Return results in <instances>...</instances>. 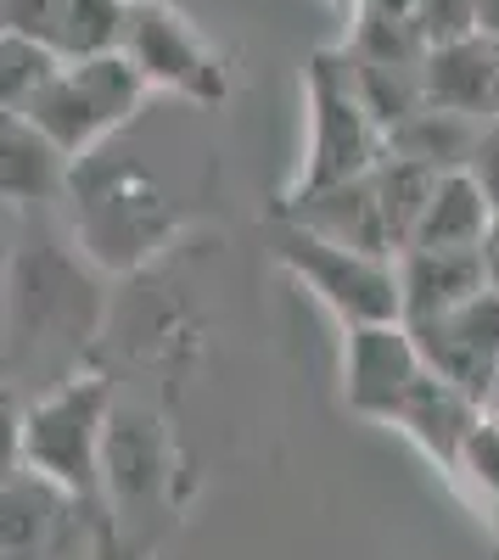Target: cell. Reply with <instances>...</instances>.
<instances>
[{
  "label": "cell",
  "mask_w": 499,
  "mask_h": 560,
  "mask_svg": "<svg viewBox=\"0 0 499 560\" xmlns=\"http://www.w3.org/2000/svg\"><path fill=\"white\" fill-rule=\"evenodd\" d=\"M303 113H309V140H303L298 174L287 179V208L303 202V197H321V191H337V185L365 179L387 152V140H382L365 96H359L348 51L309 57V68H303Z\"/></svg>",
  "instance_id": "1"
},
{
  "label": "cell",
  "mask_w": 499,
  "mask_h": 560,
  "mask_svg": "<svg viewBox=\"0 0 499 560\" xmlns=\"http://www.w3.org/2000/svg\"><path fill=\"white\" fill-rule=\"evenodd\" d=\"M113 420V387L102 376H68L28 404L23 420V471L62 488L73 504L102 488V438Z\"/></svg>",
  "instance_id": "2"
},
{
  "label": "cell",
  "mask_w": 499,
  "mask_h": 560,
  "mask_svg": "<svg viewBox=\"0 0 499 560\" xmlns=\"http://www.w3.org/2000/svg\"><path fill=\"white\" fill-rule=\"evenodd\" d=\"M147 79L135 73V62L124 51L113 57H84V62H62L51 79L39 84V96L23 107L57 147L73 158V168L102 147L107 135H118L135 113L147 107Z\"/></svg>",
  "instance_id": "3"
},
{
  "label": "cell",
  "mask_w": 499,
  "mask_h": 560,
  "mask_svg": "<svg viewBox=\"0 0 499 560\" xmlns=\"http://www.w3.org/2000/svg\"><path fill=\"white\" fill-rule=\"evenodd\" d=\"M276 258L303 292H314L343 319V331L348 325H393V319H404L398 258H376V253L326 242L303 224H287L276 236Z\"/></svg>",
  "instance_id": "4"
},
{
  "label": "cell",
  "mask_w": 499,
  "mask_h": 560,
  "mask_svg": "<svg viewBox=\"0 0 499 560\" xmlns=\"http://www.w3.org/2000/svg\"><path fill=\"white\" fill-rule=\"evenodd\" d=\"M124 57L147 79V90H163V96H179L192 107H219L231 96V68H224V57L169 0H129Z\"/></svg>",
  "instance_id": "5"
},
{
  "label": "cell",
  "mask_w": 499,
  "mask_h": 560,
  "mask_svg": "<svg viewBox=\"0 0 499 560\" xmlns=\"http://www.w3.org/2000/svg\"><path fill=\"white\" fill-rule=\"evenodd\" d=\"M169 230H174V213L158 185L141 168H124V174L113 168L107 179L84 185L73 242L102 269H141L169 242Z\"/></svg>",
  "instance_id": "6"
},
{
  "label": "cell",
  "mask_w": 499,
  "mask_h": 560,
  "mask_svg": "<svg viewBox=\"0 0 499 560\" xmlns=\"http://www.w3.org/2000/svg\"><path fill=\"white\" fill-rule=\"evenodd\" d=\"M7 308H12V337L18 342H57V348H73L96 331V287L79 275L73 258H62L57 247H34L12 264V292H7Z\"/></svg>",
  "instance_id": "7"
},
{
  "label": "cell",
  "mask_w": 499,
  "mask_h": 560,
  "mask_svg": "<svg viewBox=\"0 0 499 560\" xmlns=\"http://www.w3.org/2000/svg\"><path fill=\"white\" fill-rule=\"evenodd\" d=\"M427 376L410 325H348L343 331V404L365 420H398L404 398Z\"/></svg>",
  "instance_id": "8"
},
{
  "label": "cell",
  "mask_w": 499,
  "mask_h": 560,
  "mask_svg": "<svg viewBox=\"0 0 499 560\" xmlns=\"http://www.w3.org/2000/svg\"><path fill=\"white\" fill-rule=\"evenodd\" d=\"M410 337L421 348V364L438 382L488 404V387L499 376V292H477L461 308L410 325Z\"/></svg>",
  "instance_id": "9"
},
{
  "label": "cell",
  "mask_w": 499,
  "mask_h": 560,
  "mask_svg": "<svg viewBox=\"0 0 499 560\" xmlns=\"http://www.w3.org/2000/svg\"><path fill=\"white\" fill-rule=\"evenodd\" d=\"M421 102L438 113H455L466 124L499 118V45L472 34L455 45H438L421 57Z\"/></svg>",
  "instance_id": "10"
},
{
  "label": "cell",
  "mask_w": 499,
  "mask_h": 560,
  "mask_svg": "<svg viewBox=\"0 0 499 560\" xmlns=\"http://www.w3.org/2000/svg\"><path fill=\"white\" fill-rule=\"evenodd\" d=\"M102 488L113 493V504H147L169 488V438L147 409L113 404L102 438Z\"/></svg>",
  "instance_id": "11"
},
{
  "label": "cell",
  "mask_w": 499,
  "mask_h": 560,
  "mask_svg": "<svg viewBox=\"0 0 499 560\" xmlns=\"http://www.w3.org/2000/svg\"><path fill=\"white\" fill-rule=\"evenodd\" d=\"M73 191V158L28 113H0V202L39 208Z\"/></svg>",
  "instance_id": "12"
},
{
  "label": "cell",
  "mask_w": 499,
  "mask_h": 560,
  "mask_svg": "<svg viewBox=\"0 0 499 560\" xmlns=\"http://www.w3.org/2000/svg\"><path fill=\"white\" fill-rule=\"evenodd\" d=\"M483 415H488V409H483L472 393L438 382L432 370H427V376L416 382V393L404 398V409H398L393 427L410 438L427 459H438L443 471H455L461 454H466V438L477 432V420H483Z\"/></svg>",
  "instance_id": "13"
},
{
  "label": "cell",
  "mask_w": 499,
  "mask_h": 560,
  "mask_svg": "<svg viewBox=\"0 0 499 560\" xmlns=\"http://www.w3.org/2000/svg\"><path fill=\"white\" fill-rule=\"evenodd\" d=\"M488 292L483 253H427L410 247L398 253V298H404V325H421L432 314L461 308L466 298Z\"/></svg>",
  "instance_id": "14"
},
{
  "label": "cell",
  "mask_w": 499,
  "mask_h": 560,
  "mask_svg": "<svg viewBox=\"0 0 499 560\" xmlns=\"http://www.w3.org/2000/svg\"><path fill=\"white\" fill-rule=\"evenodd\" d=\"M488 224H494V208L483 197V185L466 168H449L432 185V197H427V208L416 219L410 247H427V253H477L483 236H488ZM410 247H404V253H410Z\"/></svg>",
  "instance_id": "15"
},
{
  "label": "cell",
  "mask_w": 499,
  "mask_h": 560,
  "mask_svg": "<svg viewBox=\"0 0 499 560\" xmlns=\"http://www.w3.org/2000/svg\"><path fill=\"white\" fill-rule=\"evenodd\" d=\"M68 493L45 477L23 471L0 482V560H45L68 522Z\"/></svg>",
  "instance_id": "16"
},
{
  "label": "cell",
  "mask_w": 499,
  "mask_h": 560,
  "mask_svg": "<svg viewBox=\"0 0 499 560\" xmlns=\"http://www.w3.org/2000/svg\"><path fill=\"white\" fill-rule=\"evenodd\" d=\"M124 23H129V0H57L45 45L62 62L113 57V51H124Z\"/></svg>",
  "instance_id": "17"
},
{
  "label": "cell",
  "mask_w": 499,
  "mask_h": 560,
  "mask_svg": "<svg viewBox=\"0 0 499 560\" xmlns=\"http://www.w3.org/2000/svg\"><path fill=\"white\" fill-rule=\"evenodd\" d=\"M477 129H483V124H466V118H455V113L421 107V113H410V118L387 135V152L449 174V168H466V158H472V147H477Z\"/></svg>",
  "instance_id": "18"
},
{
  "label": "cell",
  "mask_w": 499,
  "mask_h": 560,
  "mask_svg": "<svg viewBox=\"0 0 499 560\" xmlns=\"http://www.w3.org/2000/svg\"><path fill=\"white\" fill-rule=\"evenodd\" d=\"M432 185H438V168L410 163V158H393V152H382V163L371 168V191H376V202H382L387 236H393L398 253L410 247L416 219H421V208H427V197H432Z\"/></svg>",
  "instance_id": "19"
},
{
  "label": "cell",
  "mask_w": 499,
  "mask_h": 560,
  "mask_svg": "<svg viewBox=\"0 0 499 560\" xmlns=\"http://www.w3.org/2000/svg\"><path fill=\"white\" fill-rule=\"evenodd\" d=\"M57 68H62V57L51 51V45L0 28V113H23Z\"/></svg>",
  "instance_id": "20"
},
{
  "label": "cell",
  "mask_w": 499,
  "mask_h": 560,
  "mask_svg": "<svg viewBox=\"0 0 499 560\" xmlns=\"http://www.w3.org/2000/svg\"><path fill=\"white\" fill-rule=\"evenodd\" d=\"M455 477L483 499V504H494L499 510V420H477V432L466 438V454H461V465H455Z\"/></svg>",
  "instance_id": "21"
},
{
  "label": "cell",
  "mask_w": 499,
  "mask_h": 560,
  "mask_svg": "<svg viewBox=\"0 0 499 560\" xmlns=\"http://www.w3.org/2000/svg\"><path fill=\"white\" fill-rule=\"evenodd\" d=\"M421 39L427 51H438V45H455V39H472L477 34V0H421Z\"/></svg>",
  "instance_id": "22"
},
{
  "label": "cell",
  "mask_w": 499,
  "mask_h": 560,
  "mask_svg": "<svg viewBox=\"0 0 499 560\" xmlns=\"http://www.w3.org/2000/svg\"><path fill=\"white\" fill-rule=\"evenodd\" d=\"M23 420L28 409L12 398V387H0V482L23 477Z\"/></svg>",
  "instance_id": "23"
},
{
  "label": "cell",
  "mask_w": 499,
  "mask_h": 560,
  "mask_svg": "<svg viewBox=\"0 0 499 560\" xmlns=\"http://www.w3.org/2000/svg\"><path fill=\"white\" fill-rule=\"evenodd\" d=\"M466 174L483 185L488 208L499 213V118L477 129V147H472V158H466Z\"/></svg>",
  "instance_id": "24"
},
{
  "label": "cell",
  "mask_w": 499,
  "mask_h": 560,
  "mask_svg": "<svg viewBox=\"0 0 499 560\" xmlns=\"http://www.w3.org/2000/svg\"><path fill=\"white\" fill-rule=\"evenodd\" d=\"M51 18H57V0H0V28L7 34H28V39L45 45Z\"/></svg>",
  "instance_id": "25"
},
{
  "label": "cell",
  "mask_w": 499,
  "mask_h": 560,
  "mask_svg": "<svg viewBox=\"0 0 499 560\" xmlns=\"http://www.w3.org/2000/svg\"><path fill=\"white\" fill-rule=\"evenodd\" d=\"M483 275H488V292H499V213H494V224H488V236H483Z\"/></svg>",
  "instance_id": "26"
},
{
  "label": "cell",
  "mask_w": 499,
  "mask_h": 560,
  "mask_svg": "<svg viewBox=\"0 0 499 560\" xmlns=\"http://www.w3.org/2000/svg\"><path fill=\"white\" fill-rule=\"evenodd\" d=\"M477 34L499 45V0H477Z\"/></svg>",
  "instance_id": "27"
},
{
  "label": "cell",
  "mask_w": 499,
  "mask_h": 560,
  "mask_svg": "<svg viewBox=\"0 0 499 560\" xmlns=\"http://www.w3.org/2000/svg\"><path fill=\"white\" fill-rule=\"evenodd\" d=\"M483 409H488V420H499V376H494V387H488V404H483Z\"/></svg>",
  "instance_id": "28"
},
{
  "label": "cell",
  "mask_w": 499,
  "mask_h": 560,
  "mask_svg": "<svg viewBox=\"0 0 499 560\" xmlns=\"http://www.w3.org/2000/svg\"><path fill=\"white\" fill-rule=\"evenodd\" d=\"M332 7H337V12H353V7H359V0H332Z\"/></svg>",
  "instance_id": "29"
}]
</instances>
